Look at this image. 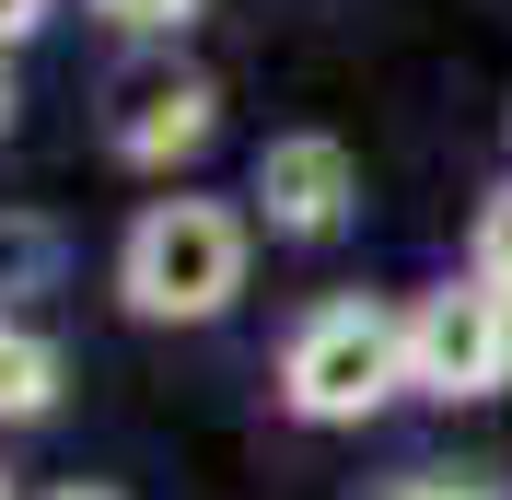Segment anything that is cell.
Instances as JSON below:
<instances>
[{
  "label": "cell",
  "mask_w": 512,
  "mask_h": 500,
  "mask_svg": "<svg viewBox=\"0 0 512 500\" xmlns=\"http://www.w3.org/2000/svg\"><path fill=\"white\" fill-rule=\"evenodd\" d=\"M59 500H117V489H59Z\"/></svg>",
  "instance_id": "cell-13"
},
{
  "label": "cell",
  "mask_w": 512,
  "mask_h": 500,
  "mask_svg": "<svg viewBox=\"0 0 512 500\" xmlns=\"http://www.w3.org/2000/svg\"><path fill=\"white\" fill-rule=\"evenodd\" d=\"M59 280V233L47 221H0V291H47Z\"/></svg>",
  "instance_id": "cell-7"
},
{
  "label": "cell",
  "mask_w": 512,
  "mask_h": 500,
  "mask_svg": "<svg viewBox=\"0 0 512 500\" xmlns=\"http://www.w3.org/2000/svg\"><path fill=\"white\" fill-rule=\"evenodd\" d=\"M222 128V94H210V70H175V59H152V70H128L117 82V117H105V140H117V163H187L198 140Z\"/></svg>",
  "instance_id": "cell-5"
},
{
  "label": "cell",
  "mask_w": 512,
  "mask_h": 500,
  "mask_svg": "<svg viewBox=\"0 0 512 500\" xmlns=\"http://www.w3.org/2000/svg\"><path fill=\"white\" fill-rule=\"evenodd\" d=\"M0 128H12V70H0Z\"/></svg>",
  "instance_id": "cell-12"
},
{
  "label": "cell",
  "mask_w": 512,
  "mask_h": 500,
  "mask_svg": "<svg viewBox=\"0 0 512 500\" xmlns=\"http://www.w3.org/2000/svg\"><path fill=\"white\" fill-rule=\"evenodd\" d=\"M396 384H408V314L384 303H315L280 349L291 419H373Z\"/></svg>",
  "instance_id": "cell-2"
},
{
  "label": "cell",
  "mask_w": 512,
  "mask_h": 500,
  "mask_svg": "<svg viewBox=\"0 0 512 500\" xmlns=\"http://www.w3.org/2000/svg\"><path fill=\"white\" fill-rule=\"evenodd\" d=\"M47 396H59V349L35 338V326H12V314H0V419H35Z\"/></svg>",
  "instance_id": "cell-6"
},
{
  "label": "cell",
  "mask_w": 512,
  "mask_h": 500,
  "mask_svg": "<svg viewBox=\"0 0 512 500\" xmlns=\"http://www.w3.org/2000/svg\"><path fill=\"white\" fill-rule=\"evenodd\" d=\"M350 198H361V163H350V140H326V128H280L268 152H256V210H268V233H338L350 221Z\"/></svg>",
  "instance_id": "cell-4"
},
{
  "label": "cell",
  "mask_w": 512,
  "mask_h": 500,
  "mask_svg": "<svg viewBox=\"0 0 512 500\" xmlns=\"http://www.w3.org/2000/svg\"><path fill=\"white\" fill-rule=\"evenodd\" d=\"M117 291L152 326H210L245 291V221L222 198H152L128 221V245H117Z\"/></svg>",
  "instance_id": "cell-1"
},
{
  "label": "cell",
  "mask_w": 512,
  "mask_h": 500,
  "mask_svg": "<svg viewBox=\"0 0 512 500\" xmlns=\"http://www.w3.org/2000/svg\"><path fill=\"white\" fill-rule=\"evenodd\" d=\"M47 24V0H0V47H12V35H35Z\"/></svg>",
  "instance_id": "cell-11"
},
{
  "label": "cell",
  "mask_w": 512,
  "mask_h": 500,
  "mask_svg": "<svg viewBox=\"0 0 512 500\" xmlns=\"http://www.w3.org/2000/svg\"><path fill=\"white\" fill-rule=\"evenodd\" d=\"M373 500H512V489L478 477V466H408V477H384Z\"/></svg>",
  "instance_id": "cell-8"
},
{
  "label": "cell",
  "mask_w": 512,
  "mask_h": 500,
  "mask_svg": "<svg viewBox=\"0 0 512 500\" xmlns=\"http://www.w3.org/2000/svg\"><path fill=\"white\" fill-rule=\"evenodd\" d=\"M478 280H489V291H512V187L478 210Z\"/></svg>",
  "instance_id": "cell-9"
},
{
  "label": "cell",
  "mask_w": 512,
  "mask_h": 500,
  "mask_svg": "<svg viewBox=\"0 0 512 500\" xmlns=\"http://www.w3.org/2000/svg\"><path fill=\"white\" fill-rule=\"evenodd\" d=\"M408 384L419 396H501L512 384V291H489L478 268L443 291H419L408 314Z\"/></svg>",
  "instance_id": "cell-3"
},
{
  "label": "cell",
  "mask_w": 512,
  "mask_h": 500,
  "mask_svg": "<svg viewBox=\"0 0 512 500\" xmlns=\"http://www.w3.org/2000/svg\"><path fill=\"white\" fill-rule=\"evenodd\" d=\"M105 12H117V24H140V35H152V24H187L198 0H105Z\"/></svg>",
  "instance_id": "cell-10"
},
{
  "label": "cell",
  "mask_w": 512,
  "mask_h": 500,
  "mask_svg": "<svg viewBox=\"0 0 512 500\" xmlns=\"http://www.w3.org/2000/svg\"><path fill=\"white\" fill-rule=\"evenodd\" d=\"M0 500H12V477H0Z\"/></svg>",
  "instance_id": "cell-14"
}]
</instances>
